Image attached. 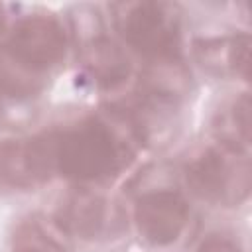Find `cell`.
<instances>
[{"instance_id":"1","label":"cell","mask_w":252,"mask_h":252,"mask_svg":"<svg viewBox=\"0 0 252 252\" xmlns=\"http://www.w3.org/2000/svg\"><path fill=\"white\" fill-rule=\"evenodd\" d=\"M45 132L55 179L63 185L112 189L142 165L144 152L112 102L69 114Z\"/></svg>"},{"instance_id":"2","label":"cell","mask_w":252,"mask_h":252,"mask_svg":"<svg viewBox=\"0 0 252 252\" xmlns=\"http://www.w3.org/2000/svg\"><path fill=\"white\" fill-rule=\"evenodd\" d=\"M71 57L73 41L63 14L41 6H16L0 43V93L41 102Z\"/></svg>"},{"instance_id":"3","label":"cell","mask_w":252,"mask_h":252,"mask_svg":"<svg viewBox=\"0 0 252 252\" xmlns=\"http://www.w3.org/2000/svg\"><path fill=\"white\" fill-rule=\"evenodd\" d=\"M128 228L154 252H167L195 234V203L181 189L175 169L142 163L124 183Z\"/></svg>"},{"instance_id":"4","label":"cell","mask_w":252,"mask_h":252,"mask_svg":"<svg viewBox=\"0 0 252 252\" xmlns=\"http://www.w3.org/2000/svg\"><path fill=\"white\" fill-rule=\"evenodd\" d=\"M63 16L73 41L71 67L81 89L98 102L126 94L136 81L138 63L110 32L104 6L73 4Z\"/></svg>"},{"instance_id":"5","label":"cell","mask_w":252,"mask_h":252,"mask_svg":"<svg viewBox=\"0 0 252 252\" xmlns=\"http://www.w3.org/2000/svg\"><path fill=\"white\" fill-rule=\"evenodd\" d=\"M173 169L181 189L195 205L217 211H236L246 207L250 199V152L205 138L187 148Z\"/></svg>"},{"instance_id":"6","label":"cell","mask_w":252,"mask_h":252,"mask_svg":"<svg viewBox=\"0 0 252 252\" xmlns=\"http://www.w3.org/2000/svg\"><path fill=\"white\" fill-rule=\"evenodd\" d=\"M108 28L138 65L185 55L187 8L165 0L104 4Z\"/></svg>"},{"instance_id":"7","label":"cell","mask_w":252,"mask_h":252,"mask_svg":"<svg viewBox=\"0 0 252 252\" xmlns=\"http://www.w3.org/2000/svg\"><path fill=\"white\" fill-rule=\"evenodd\" d=\"M47 215L71 246L98 248L130 232L126 205L110 189L65 185Z\"/></svg>"},{"instance_id":"8","label":"cell","mask_w":252,"mask_h":252,"mask_svg":"<svg viewBox=\"0 0 252 252\" xmlns=\"http://www.w3.org/2000/svg\"><path fill=\"white\" fill-rule=\"evenodd\" d=\"M250 28L224 26L189 32L185 57L193 71L234 87H248L250 79Z\"/></svg>"},{"instance_id":"9","label":"cell","mask_w":252,"mask_h":252,"mask_svg":"<svg viewBox=\"0 0 252 252\" xmlns=\"http://www.w3.org/2000/svg\"><path fill=\"white\" fill-rule=\"evenodd\" d=\"M55 181L45 128L0 136V195H28Z\"/></svg>"},{"instance_id":"10","label":"cell","mask_w":252,"mask_h":252,"mask_svg":"<svg viewBox=\"0 0 252 252\" xmlns=\"http://www.w3.org/2000/svg\"><path fill=\"white\" fill-rule=\"evenodd\" d=\"M207 138L250 152L252 148V102L248 87H234L209 116Z\"/></svg>"},{"instance_id":"11","label":"cell","mask_w":252,"mask_h":252,"mask_svg":"<svg viewBox=\"0 0 252 252\" xmlns=\"http://www.w3.org/2000/svg\"><path fill=\"white\" fill-rule=\"evenodd\" d=\"M71 248L47 213H30L14 224L6 252H71Z\"/></svg>"},{"instance_id":"12","label":"cell","mask_w":252,"mask_h":252,"mask_svg":"<svg viewBox=\"0 0 252 252\" xmlns=\"http://www.w3.org/2000/svg\"><path fill=\"white\" fill-rule=\"evenodd\" d=\"M189 252H248L244 238L228 226H211L191 238Z\"/></svg>"},{"instance_id":"13","label":"cell","mask_w":252,"mask_h":252,"mask_svg":"<svg viewBox=\"0 0 252 252\" xmlns=\"http://www.w3.org/2000/svg\"><path fill=\"white\" fill-rule=\"evenodd\" d=\"M12 16H14V6L0 2V43H2V39H4V35H6V32H8V28H10Z\"/></svg>"}]
</instances>
